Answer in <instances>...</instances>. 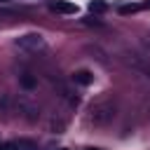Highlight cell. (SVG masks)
Wrapping results in <instances>:
<instances>
[{"label":"cell","instance_id":"1","mask_svg":"<svg viewBox=\"0 0 150 150\" xmlns=\"http://www.w3.org/2000/svg\"><path fill=\"white\" fill-rule=\"evenodd\" d=\"M14 45H16L19 49L28 52V54H38V52H42V49L47 47V42H45V38H42L40 33H26V35H19V38L14 40Z\"/></svg>","mask_w":150,"mask_h":150},{"label":"cell","instance_id":"2","mask_svg":"<svg viewBox=\"0 0 150 150\" xmlns=\"http://www.w3.org/2000/svg\"><path fill=\"white\" fill-rule=\"evenodd\" d=\"M112 117V105L110 103H94L91 105V120L94 122H108Z\"/></svg>","mask_w":150,"mask_h":150},{"label":"cell","instance_id":"3","mask_svg":"<svg viewBox=\"0 0 150 150\" xmlns=\"http://www.w3.org/2000/svg\"><path fill=\"white\" fill-rule=\"evenodd\" d=\"M49 7H52L54 12H59V14H77V12H80V7H77L75 2H68V0H52Z\"/></svg>","mask_w":150,"mask_h":150},{"label":"cell","instance_id":"4","mask_svg":"<svg viewBox=\"0 0 150 150\" xmlns=\"http://www.w3.org/2000/svg\"><path fill=\"white\" fill-rule=\"evenodd\" d=\"M73 82L80 84V87H89V84L94 82V73H91V70H84V68H82V70H75V73H73Z\"/></svg>","mask_w":150,"mask_h":150},{"label":"cell","instance_id":"5","mask_svg":"<svg viewBox=\"0 0 150 150\" xmlns=\"http://www.w3.org/2000/svg\"><path fill=\"white\" fill-rule=\"evenodd\" d=\"M89 9L96 12V14H101V12L108 9V2H105V0H91V2H89Z\"/></svg>","mask_w":150,"mask_h":150},{"label":"cell","instance_id":"6","mask_svg":"<svg viewBox=\"0 0 150 150\" xmlns=\"http://www.w3.org/2000/svg\"><path fill=\"white\" fill-rule=\"evenodd\" d=\"M141 5H122L120 7V14H131V12H138Z\"/></svg>","mask_w":150,"mask_h":150},{"label":"cell","instance_id":"7","mask_svg":"<svg viewBox=\"0 0 150 150\" xmlns=\"http://www.w3.org/2000/svg\"><path fill=\"white\" fill-rule=\"evenodd\" d=\"M21 84H23L26 89H33V87H35V77H30V75H23V77H21Z\"/></svg>","mask_w":150,"mask_h":150},{"label":"cell","instance_id":"8","mask_svg":"<svg viewBox=\"0 0 150 150\" xmlns=\"http://www.w3.org/2000/svg\"><path fill=\"white\" fill-rule=\"evenodd\" d=\"M0 150H16V143H2Z\"/></svg>","mask_w":150,"mask_h":150},{"label":"cell","instance_id":"9","mask_svg":"<svg viewBox=\"0 0 150 150\" xmlns=\"http://www.w3.org/2000/svg\"><path fill=\"white\" fill-rule=\"evenodd\" d=\"M87 150H101V148H87Z\"/></svg>","mask_w":150,"mask_h":150},{"label":"cell","instance_id":"10","mask_svg":"<svg viewBox=\"0 0 150 150\" xmlns=\"http://www.w3.org/2000/svg\"><path fill=\"white\" fill-rule=\"evenodd\" d=\"M59 150H66V148H59Z\"/></svg>","mask_w":150,"mask_h":150},{"label":"cell","instance_id":"11","mask_svg":"<svg viewBox=\"0 0 150 150\" xmlns=\"http://www.w3.org/2000/svg\"><path fill=\"white\" fill-rule=\"evenodd\" d=\"M0 2H7V0H0Z\"/></svg>","mask_w":150,"mask_h":150}]
</instances>
